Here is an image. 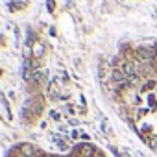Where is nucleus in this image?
<instances>
[{
    "mask_svg": "<svg viewBox=\"0 0 157 157\" xmlns=\"http://www.w3.org/2000/svg\"><path fill=\"white\" fill-rule=\"evenodd\" d=\"M48 11H54V0H48Z\"/></svg>",
    "mask_w": 157,
    "mask_h": 157,
    "instance_id": "obj_5",
    "label": "nucleus"
},
{
    "mask_svg": "<svg viewBox=\"0 0 157 157\" xmlns=\"http://www.w3.org/2000/svg\"><path fill=\"white\" fill-rule=\"evenodd\" d=\"M41 54H43V46H37V50H35V56H37V57H39V56H41Z\"/></svg>",
    "mask_w": 157,
    "mask_h": 157,
    "instance_id": "obj_6",
    "label": "nucleus"
},
{
    "mask_svg": "<svg viewBox=\"0 0 157 157\" xmlns=\"http://www.w3.org/2000/svg\"><path fill=\"white\" fill-rule=\"evenodd\" d=\"M8 157H105L98 148H94L93 144H89V142H83V144H78L70 153H67V155H50V153H46L44 150H41V148H37V146H33V144H21V146H17L15 150H11V153L8 155Z\"/></svg>",
    "mask_w": 157,
    "mask_h": 157,
    "instance_id": "obj_1",
    "label": "nucleus"
},
{
    "mask_svg": "<svg viewBox=\"0 0 157 157\" xmlns=\"http://www.w3.org/2000/svg\"><path fill=\"white\" fill-rule=\"evenodd\" d=\"M139 57H140L142 61H150V59H153V57H155V52H153L151 48L142 46V48H139Z\"/></svg>",
    "mask_w": 157,
    "mask_h": 157,
    "instance_id": "obj_2",
    "label": "nucleus"
},
{
    "mask_svg": "<svg viewBox=\"0 0 157 157\" xmlns=\"http://www.w3.org/2000/svg\"><path fill=\"white\" fill-rule=\"evenodd\" d=\"M50 115H52V117H54V120H59V118H61V115H59V113H57V111H52V113H50Z\"/></svg>",
    "mask_w": 157,
    "mask_h": 157,
    "instance_id": "obj_4",
    "label": "nucleus"
},
{
    "mask_svg": "<svg viewBox=\"0 0 157 157\" xmlns=\"http://www.w3.org/2000/svg\"><path fill=\"white\" fill-rule=\"evenodd\" d=\"M124 72H126L128 78H133V74L137 72V65H135L133 59H128V61H126V65H124Z\"/></svg>",
    "mask_w": 157,
    "mask_h": 157,
    "instance_id": "obj_3",
    "label": "nucleus"
}]
</instances>
